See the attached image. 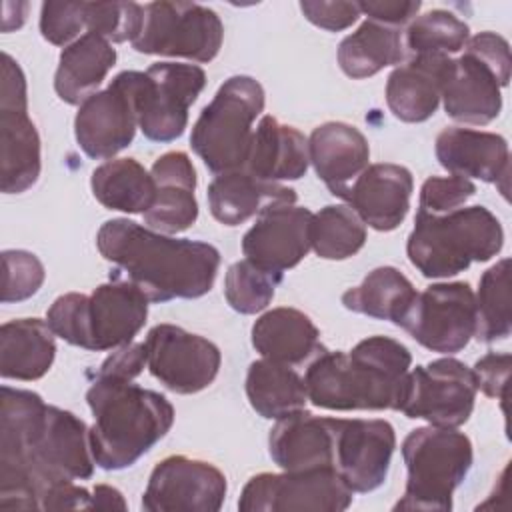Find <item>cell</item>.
I'll return each instance as SVG.
<instances>
[{
	"label": "cell",
	"mask_w": 512,
	"mask_h": 512,
	"mask_svg": "<svg viewBox=\"0 0 512 512\" xmlns=\"http://www.w3.org/2000/svg\"><path fill=\"white\" fill-rule=\"evenodd\" d=\"M88 428L76 414L46 404L32 390L2 386L0 508L34 510L64 482L94 474Z\"/></svg>",
	"instance_id": "cell-1"
},
{
	"label": "cell",
	"mask_w": 512,
	"mask_h": 512,
	"mask_svg": "<svg viewBox=\"0 0 512 512\" xmlns=\"http://www.w3.org/2000/svg\"><path fill=\"white\" fill-rule=\"evenodd\" d=\"M96 246L116 278L134 284L150 302L200 298L214 286L220 252L208 242L172 238L128 218L106 220Z\"/></svg>",
	"instance_id": "cell-2"
},
{
	"label": "cell",
	"mask_w": 512,
	"mask_h": 512,
	"mask_svg": "<svg viewBox=\"0 0 512 512\" xmlns=\"http://www.w3.org/2000/svg\"><path fill=\"white\" fill-rule=\"evenodd\" d=\"M412 354L388 336L360 340L350 352H320L304 374L308 400L324 410H398Z\"/></svg>",
	"instance_id": "cell-3"
},
{
	"label": "cell",
	"mask_w": 512,
	"mask_h": 512,
	"mask_svg": "<svg viewBox=\"0 0 512 512\" xmlns=\"http://www.w3.org/2000/svg\"><path fill=\"white\" fill-rule=\"evenodd\" d=\"M94 424L88 428L92 458L102 470L136 464L174 424V406L132 380L96 376L86 392Z\"/></svg>",
	"instance_id": "cell-4"
},
{
	"label": "cell",
	"mask_w": 512,
	"mask_h": 512,
	"mask_svg": "<svg viewBox=\"0 0 512 512\" xmlns=\"http://www.w3.org/2000/svg\"><path fill=\"white\" fill-rule=\"evenodd\" d=\"M148 298L130 282L110 276L90 294L58 296L46 312L50 330L64 342L92 350H116L134 340L148 316Z\"/></svg>",
	"instance_id": "cell-5"
},
{
	"label": "cell",
	"mask_w": 512,
	"mask_h": 512,
	"mask_svg": "<svg viewBox=\"0 0 512 512\" xmlns=\"http://www.w3.org/2000/svg\"><path fill=\"white\" fill-rule=\"evenodd\" d=\"M502 244L500 220L486 206H466L446 214L416 212L406 254L424 278H448L490 260Z\"/></svg>",
	"instance_id": "cell-6"
},
{
	"label": "cell",
	"mask_w": 512,
	"mask_h": 512,
	"mask_svg": "<svg viewBox=\"0 0 512 512\" xmlns=\"http://www.w3.org/2000/svg\"><path fill=\"white\" fill-rule=\"evenodd\" d=\"M406 486L394 510H452V494L472 468V442L442 426L412 430L402 442Z\"/></svg>",
	"instance_id": "cell-7"
},
{
	"label": "cell",
	"mask_w": 512,
	"mask_h": 512,
	"mask_svg": "<svg viewBox=\"0 0 512 512\" xmlns=\"http://www.w3.org/2000/svg\"><path fill=\"white\" fill-rule=\"evenodd\" d=\"M264 110V88L252 76H230L192 126L190 146L204 166L218 174L242 170L254 120Z\"/></svg>",
	"instance_id": "cell-8"
},
{
	"label": "cell",
	"mask_w": 512,
	"mask_h": 512,
	"mask_svg": "<svg viewBox=\"0 0 512 512\" xmlns=\"http://www.w3.org/2000/svg\"><path fill=\"white\" fill-rule=\"evenodd\" d=\"M510 46L494 32L468 38L464 54L452 58L442 84L446 114L462 124H490L502 110L500 88L510 80Z\"/></svg>",
	"instance_id": "cell-9"
},
{
	"label": "cell",
	"mask_w": 512,
	"mask_h": 512,
	"mask_svg": "<svg viewBox=\"0 0 512 512\" xmlns=\"http://www.w3.org/2000/svg\"><path fill=\"white\" fill-rule=\"evenodd\" d=\"M134 100L138 128L152 142L180 138L188 110L206 84V72L196 64L156 62L146 72H122Z\"/></svg>",
	"instance_id": "cell-10"
},
{
	"label": "cell",
	"mask_w": 512,
	"mask_h": 512,
	"mask_svg": "<svg viewBox=\"0 0 512 512\" xmlns=\"http://www.w3.org/2000/svg\"><path fill=\"white\" fill-rule=\"evenodd\" d=\"M224 26L220 16L196 2L144 4V20L132 48L140 54L210 62L220 52Z\"/></svg>",
	"instance_id": "cell-11"
},
{
	"label": "cell",
	"mask_w": 512,
	"mask_h": 512,
	"mask_svg": "<svg viewBox=\"0 0 512 512\" xmlns=\"http://www.w3.org/2000/svg\"><path fill=\"white\" fill-rule=\"evenodd\" d=\"M40 136L28 116L26 78L20 64L2 54L0 86V188L4 194H20L32 188L40 176Z\"/></svg>",
	"instance_id": "cell-12"
},
{
	"label": "cell",
	"mask_w": 512,
	"mask_h": 512,
	"mask_svg": "<svg viewBox=\"0 0 512 512\" xmlns=\"http://www.w3.org/2000/svg\"><path fill=\"white\" fill-rule=\"evenodd\" d=\"M352 490L330 468L260 472L238 498L242 512H342L352 504Z\"/></svg>",
	"instance_id": "cell-13"
},
{
	"label": "cell",
	"mask_w": 512,
	"mask_h": 512,
	"mask_svg": "<svg viewBox=\"0 0 512 512\" xmlns=\"http://www.w3.org/2000/svg\"><path fill=\"white\" fill-rule=\"evenodd\" d=\"M476 376L456 358H438L408 370L398 410L406 418H422L432 426H462L476 402Z\"/></svg>",
	"instance_id": "cell-14"
},
{
	"label": "cell",
	"mask_w": 512,
	"mask_h": 512,
	"mask_svg": "<svg viewBox=\"0 0 512 512\" xmlns=\"http://www.w3.org/2000/svg\"><path fill=\"white\" fill-rule=\"evenodd\" d=\"M398 326L432 352H460L476 330V302L470 284L440 282L416 292Z\"/></svg>",
	"instance_id": "cell-15"
},
{
	"label": "cell",
	"mask_w": 512,
	"mask_h": 512,
	"mask_svg": "<svg viewBox=\"0 0 512 512\" xmlns=\"http://www.w3.org/2000/svg\"><path fill=\"white\" fill-rule=\"evenodd\" d=\"M144 344L150 374L176 394H196L218 376L222 354L204 336L174 324H156Z\"/></svg>",
	"instance_id": "cell-16"
},
{
	"label": "cell",
	"mask_w": 512,
	"mask_h": 512,
	"mask_svg": "<svg viewBox=\"0 0 512 512\" xmlns=\"http://www.w3.org/2000/svg\"><path fill=\"white\" fill-rule=\"evenodd\" d=\"M226 490V476L220 468L174 454L154 466L140 506L148 512H218Z\"/></svg>",
	"instance_id": "cell-17"
},
{
	"label": "cell",
	"mask_w": 512,
	"mask_h": 512,
	"mask_svg": "<svg viewBox=\"0 0 512 512\" xmlns=\"http://www.w3.org/2000/svg\"><path fill=\"white\" fill-rule=\"evenodd\" d=\"M396 448L390 422L372 418H334V470L352 492L380 488Z\"/></svg>",
	"instance_id": "cell-18"
},
{
	"label": "cell",
	"mask_w": 512,
	"mask_h": 512,
	"mask_svg": "<svg viewBox=\"0 0 512 512\" xmlns=\"http://www.w3.org/2000/svg\"><path fill=\"white\" fill-rule=\"evenodd\" d=\"M138 128V116L130 86L124 74L92 94L78 106L74 118V136L88 158L112 160L128 148Z\"/></svg>",
	"instance_id": "cell-19"
},
{
	"label": "cell",
	"mask_w": 512,
	"mask_h": 512,
	"mask_svg": "<svg viewBox=\"0 0 512 512\" xmlns=\"http://www.w3.org/2000/svg\"><path fill=\"white\" fill-rule=\"evenodd\" d=\"M312 216L308 208L296 204L262 212L242 238V254L266 272L284 274L312 248Z\"/></svg>",
	"instance_id": "cell-20"
},
{
	"label": "cell",
	"mask_w": 512,
	"mask_h": 512,
	"mask_svg": "<svg viewBox=\"0 0 512 512\" xmlns=\"http://www.w3.org/2000/svg\"><path fill=\"white\" fill-rule=\"evenodd\" d=\"M412 190L414 178L406 166L382 162L368 166L342 200L364 224L378 232H390L404 222Z\"/></svg>",
	"instance_id": "cell-21"
},
{
	"label": "cell",
	"mask_w": 512,
	"mask_h": 512,
	"mask_svg": "<svg viewBox=\"0 0 512 512\" xmlns=\"http://www.w3.org/2000/svg\"><path fill=\"white\" fill-rule=\"evenodd\" d=\"M434 152L440 166L452 176L500 184L506 194L510 154L508 142L500 134L448 126L436 136Z\"/></svg>",
	"instance_id": "cell-22"
},
{
	"label": "cell",
	"mask_w": 512,
	"mask_h": 512,
	"mask_svg": "<svg viewBox=\"0 0 512 512\" xmlns=\"http://www.w3.org/2000/svg\"><path fill=\"white\" fill-rule=\"evenodd\" d=\"M150 174L156 184L154 204L142 214L148 228L162 234L188 230L198 218L196 170L186 152L172 150L154 160Z\"/></svg>",
	"instance_id": "cell-23"
},
{
	"label": "cell",
	"mask_w": 512,
	"mask_h": 512,
	"mask_svg": "<svg viewBox=\"0 0 512 512\" xmlns=\"http://www.w3.org/2000/svg\"><path fill=\"white\" fill-rule=\"evenodd\" d=\"M268 452L282 470H334V418L300 410L276 420Z\"/></svg>",
	"instance_id": "cell-24"
},
{
	"label": "cell",
	"mask_w": 512,
	"mask_h": 512,
	"mask_svg": "<svg viewBox=\"0 0 512 512\" xmlns=\"http://www.w3.org/2000/svg\"><path fill=\"white\" fill-rule=\"evenodd\" d=\"M308 156L330 194L344 198L350 184L368 168L366 136L346 122H324L308 138Z\"/></svg>",
	"instance_id": "cell-25"
},
{
	"label": "cell",
	"mask_w": 512,
	"mask_h": 512,
	"mask_svg": "<svg viewBox=\"0 0 512 512\" xmlns=\"http://www.w3.org/2000/svg\"><path fill=\"white\" fill-rule=\"evenodd\" d=\"M450 56L418 54L396 66L386 82V104L402 122L428 120L442 98Z\"/></svg>",
	"instance_id": "cell-26"
},
{
	"label": "cell",
	"mask_w": 512,
	"mask_h": 512,
	"mask_svg": "<svg viewBox=\"0 0 512 512\" xmlns=\"http://www.w3.org/2000/svg\"><path fill=\"white\" fill-rule=\"evenodd\" d=\"M296 190L252 176L246 170L218 174L208 186V206L212 216L226 224L238 226L276 206L296 204Z\"/></svg>",
	"instance_id": "cell-27"
},
{
	"label": "cell",
	"mask_w": 512,
	"mask_h": 512,
	"mask_svg": "<svg viewBox=\"0 0 512 512\" xmlns=\"http://www.w3.org/2000/svg\"><path fill=\"white\" fill-rule=\"evenodd\" d=\"M310 164L308 140L294 126L274 116H262L254 128L248 158L242 170L268 182L298 180Z\"/></svg>",
	"instance_id": "cell-28"
},
{
	"label": "cell",
	"mask_w": 512,
	"mask_h": 512,
	"mask_svg": "<svg viewBox=\"0 0 512 512\" xmlns=\"http://www.w3.org/2000/svg\"><path fill=\"white\" fill-rule=\"evenodd\" d=\"M252 346L262 358L288 366L302 364L326 350L310 316L288 306L272 308L254 322Z\"/></svg>",
	"instance_id": "cell-29"
},
{
	"label": "cell",
	"mask_w": 512,
	"mask_h": 512,
	"mask_svg": "<svg viewBox=\"0 0 512 512\" xmlns=\"http://www.w3.org/2000/svg\"><path fill=\"white\" fill-rule=\"evenodd\" d=\"M116 64L112 42L96 32H84L60 52L54 74V90L66 104L80 106L92 94Z\"/></svg>",
	"instance_id": "cell-30"
},
{
	"label": "cell",
	"mask_w": 512,
	"mask_h": 512,
	"mask_svg": "<svg viewBox=\"0 0 512 512\" xmlns=\"http://www.w3.org/2000/svg\"><path fill=\"white\" fill-rule=\"evenodd\" d=\"M54 332L40 318H18L0 328V374L6 380H38L56 356Z\"/></svg>",
	"instance_id": "cell-31"
},
{
	"label": "cell",
	"mask_w": 512,
	"mask_h": 512,
	"mask_svg": "<svg viewBox=\"0 0 512 512\" xmlns=\"http://www.w3.org/2000/svg\"><path fill=\"white\" fill-rule=\"evenodd\" d=\"M246 396L250 406L266 420H280L306 408L304 378L288 364L268 358L254 360L246 372Z\"/></svg>",
	"instance_id": "cell-32"
},
{
	"label": "cell",
	"mask_w": 512,
	"mask_h": 512,
	"mask_svg": "<svg viewBox=\"0 0 512 512\" xmlns=\"http://www.w3.org/2000/svg\"><path fill=\"white\" fill-rule=\"evenodd\" d=\"M336 56L346 76L354 80L370 78L386 66L404 62V32L402 28L366 18L356 32L340 42Z\"/></svg>",
	"instance_id": "cell-33"
},
{
	"label": "cell",
	"mask_w": 512,
	"mask_h": 512,
	"mask_svg": "<svg viewBox=\"0 0 512 512\" xmlns=\"http://www.w3.org/2000/svg\"><path fill=\"white\" fill-rule=\"evenodd\" d=\"M90 188L104 208L128 214H144L156 198L152 174L134 158H112L94 168Z\"/></svg>",
	"instance_id": "cell-34"
},
{
	"label": "cell",
	"mask_w": 512,
	"mask_h": 512,
	"mask_svg": "<svg viewBox=\"0 0 512 512\" xmlns=\"http://www.w3.org/2000/svg\"><path fill=\"white\" fill-rule=\"evenodd\" d=\"M414 296L416 288L398 268L378 266L358 286L342 294V304L356 314L388 320L398 326Z\"/></svg>",
	"instance_id": "cell-35"
},
{
	"label": "cell",
	"mask_w": 512,
	"mask_h": 512,
	"mask_svg": "<svg viewBox=\"0 0 512 512\" xmlns=\"http://www.w3.org/2000/svg\"><path fill=\"white\" fill-rule=\"evenodd\" d=\"M366 242V224L348 204H328L312 216L310 244L324 260H346Z\"/></svg>",
	"instance_id": "cell-36"
},
{
	"label": "cell",
	"mask_w": 512,
	"mask_h": 512,
	"mask_svg": "<svg viewBox=\"0 0 512 512\" xmlns=\"http://www.w3.org/2000/svg\"><path fill=\"white\" fill-rule=\"evenodd\" d=\"M476 302V330L474 338L492 344L506 340L512 332L510 322V260L502 258L490 266L474 294Z\"/></svg>",
	"instance_id": "cell-37"
},
{
	"label": "cell",
	"mask_w": 512,
	"mask_h": 512,
	"mask_svg": "<svg viewBox=\"0 0 512 512\" xmlns=\"http://www.w3.org/2000/svg\"><path fill=\"white\" fill-rule=\"evenodd\" d=\"M470 38V28L464 20L448 10H430L410 20L404 30V48L410 56L434 54L450 56L464 50Z\"/></svg>",
	"instance_id": "cell-38"
},
{
	"label": "cell",
	"mask_w": 512,
	"mask_h": 512,
	"mask_svg": "<svg viewBox=\"0 0 512 512\" xmlns=\"http://www.w3.org/2000/svg\"><path fill=\"white\" fill-rule=\"evenodd\" d=\"M284 274L266 272L250 260L234 262L224 276V296L232 310L240 314L262 312L274 298Z\"/></svg>",
	"instance_id": "cell-39"
},
{
	"label": "cell",
	"mask_w": 512,
	"mask_h": 512,
	"mask_svg": "<svg viewBox=\"0 0 512 512\" xmlns=\"http://www.w3.org/2000/svg\"><path fill=\"white\" fill-rule=\"evenodd\" d=\"M86 30L108 42L134 40L142 28L144 6L136 2H84Z\"/></svg>",
	"instance_id": "cell-40"
},
{
	"label": "cell",
	"mask_w": 512,
	"mask_h": 512,
	"mask_svg": "<svg viewBox=\"0 0 512 512\" xmlns=\"http://www.w3.org/2000/svg\"><path fill=\"white\" fill-rule=\"evenodd\" d=\"M2 302H22L34 296L44 282V266L28 250L2 252Z\"/></svg>",
	"instance_id": "cell-41"
},
{
	"label": "cell",
	"mask_w": 512,
	"mask_h": 512,
	"mask_svg": "<svg viewBox=\"0 0 512 512\" xmlns=\"http://www.w3.org/2000/svg\"><path fill=\"white\" fill-rule=\"evenodd\" d=\"M476 194L472 180L462 176H430L424 180L418 198V212L446 214L464 206Z\"/></svg>",
	"instance_id": "cell-42"
},
{
	"label": "cell",
	"mask_w": 512,
	"mask_h": 512,
	"mask_svg": "<svg viewBox=\"0 0 512 512\" xmlns=\"http://www.w3.org/2000/svg\"><path fill=\"white\" fill-rule=\"evenodd\" d=\"M86 30L84 2H44L40 8V34L54 46H68Z\"/></svg>",
	"instance_id": "cell-43"
},
{
	"label": "cell",
	"mask_w": 512,
	"mask_h": 512,
	"mask_svg": "<svg viewBox=\"0 0 512 512\" xmlns=\"http://www.w3.org/2000/svg\"><path fill=\"white\" fill-rule=\"evenodd\" d=\"M300 10L308 22L328 32L346 30L352 26L358 16L360 8L358 2H318V0H304L300 2Z\"/></svg>",
	"instance_id": "cell-44"
},
{
	"label": "cell",
	"mask_w": 512,
	"mask_h": 512,
	"mask_svg": "<svg viewBox=\"0 0 512 512\" xmlns=\"http://www.w3.org/2000/svg\"><path fill=\"white\" fill-rule=\"evenodd\" d=\"M510 364H512L510 354L488 352L486 356H482L472 368V372L476 376L478 390H482L490 398L504 402L508 376H510Z\"/></svg>",
	"instance_id": "cell-45"
},
{
	"label": "cell",
	"mask_w": 512,
	"mask_h": 512,
	"mask_svg": "<svg viewBox=\"0 0 512 512\" xmlns=\"http://www.w3.org/2000/svg\"><path fill=\"white\" fill-rule=\"evenodd\" d=\"M146 366V344L130 342L116 348L98 368L96 376H108L118 380H134Z\"/></svg>",
	"instance_id": "cell-46"
},
{
	"label": "cell",
	"mask_w": 512,
	"mask_h": 512,
	"mask_svg": "<svg viewBox=\"0 0 512 512\" xmlns=\"http://www.w3.org/2000/svg\"><path fill=\"white\" fill-rule=\"evenodd\" d=\"M418 0H368V2H358L360 14L368 16V20L388 24L402 28L406 22L414 20L418 10H420Z\"/></svg>",
	"instance_id": "cell-47"
},
{
	"label": "cell",
	"mask_w": 512,
	"mask_h": 512,
	"mask_svg": "<svg viewBox=\"0 0 512 512\" xmlns=\"http://www.w3.org/2000/svg\"><path fill=\"white\" fill-rule=\"evenodd\" d=\"M92 492L74 482H64L50 488L42 500L40 510H90Z\"/></svg>",
	"instance_id": "cell-48"
},
{
	"label": "cell",
	"mask_w": 512,
	"mask_h": 512,
	"mask_svg": "<svg viewBox=\"0 0 512 512\" xmlns=\"http://www.w3.org/2000/svg\"><path fill=\"white\" fill-rule=\"evenodd\" d=\"M90 510H126V500L120 490L108 484H96L92 488Z\"/></svg>",
	"instance_id": "cell-49"
}]
</instances>
